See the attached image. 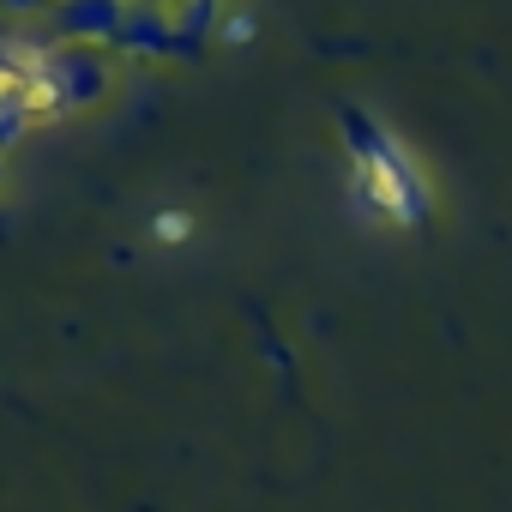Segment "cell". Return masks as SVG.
Segmentation results:
<instances>
[{
	"label": "cell",
	"instance_id": "obj_1",
	"mask_svg": "<svg viewBox=\"0 0 512 512\" xmlns=\"http://www.w3.org/2000/svg\"><path fill=\"white\" fill-rule=\"evenodd\" d=\"M181 229H187V217H181V211H163V217H157V235H181Z\"/></svg>",
	"mask_w": 512,
	"mask_h": 512
}]
</instances>
